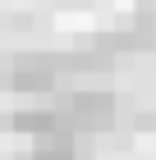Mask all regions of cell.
<instances>
[{"mask_svg":"<svg viewBox=\"0 0 156 160\" xmlns=\"http://www.w3.org/2000/svg\"><path fill=\"white\" fill-rule=\"evenodd\" d=\"M60 82H64L60 55H46V50L14 55V64L0 73V87L19 92V96H51V92H60Z\"/></svg>","mask_w":156,"mask_h":160,"instance_id":"cell-1","label":"cell"},{"mask_svg":"<svg viewBox=\"0 0 156 160\" xmlns=\"http://www.w3.org/2000/svg\"><path fill=\"white\" fill-rule=\"evenodd\" d=\"M60 114H64V128L69 133H106V128H115V114H120V101H115V92H106V87H78V92H69V96L60 101Z\"/></svg>","mask_w":156,"mask_h":160,"instance_id":"cell-2","label":"cell"},{"mask_svg":"<svg viewBox=\"0 0 156 160\" xmlns=\"http://www.w3.org/2000/svg\"><path fill=\"white\" fill-rule=\"evenodd\" d=\"M0 128L5 133H23V137H41V133L64 128V114H60V105H23V110L0 114Z\"/></svg>","mask_w":156,"mask_h":160,"instance_id":"cell-3","label":"cell"},{"mask_svg":"<svg viewBox=\"0 0 156 160\" xmlns=\"http://www.w3.org/2000/svg\"><path fill=\"white\" fill-rule=\"evenodd\" d=\"M28 160H87V142H83V133L55 128V133L32 137V151H28Z\"/></svg>","mask_w":156,"mask_h":160,"instance_id":"cell-4","label":"cell"}]
</instances>
